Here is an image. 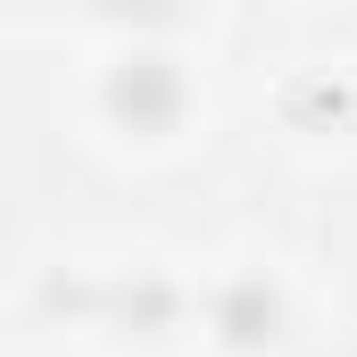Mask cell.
Wrapping results in <instances>:
<instances>
[{"mask_svg":"<svg viewBox=\"0 0 357 357\" xmlns=\"http://www.w3.org/2000/svg\"><path fill=\"white\" fill-rule=\"evenodd\" d=\"M116 116L133 125V133H167L183 116V84H175V67L167 59H125V75H116Z\"/></svg>","mask_w":357,"mask_h":357,"instance_id":"1","label":"cell"},{"mask_svg":"<svg viewBox=\"0 0 357 357\" xmlns=\"http://www.w3.org/2000/svg\"><path fill=\"white\" fill-rule=\"evenodd\" d=\"M216 324H225V341H233V349H266V341H274V291L258 282V274H241V282L225 291Z\"/></svg>","mask_w":357,"mask_h":357,"instance_id":"2","label":"cell"}]
</instances>
